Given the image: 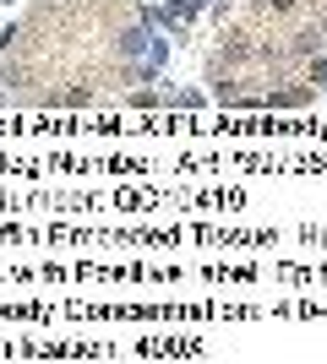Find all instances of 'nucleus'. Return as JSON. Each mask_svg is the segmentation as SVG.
Returning <instances> with one entry per match:
<instances>
[{"instance_id": "1a4fd4ad", "label": "nucleus", "mask_w": 327, "mask_h": 364, "mask_svg": "<svg viewBox=\"0 0 327 364\" xmlns=\"http://www.w3.org/2000/svg\"><path fill=\"white\" fill-rule=\"evenodd\" d=\"M11 6H16V0H0V11H11Z\"/></svg>"}, {"instance_id": "6e6552de", "label": "nucleus", "mask_w": 327, "mask_h": 364, "mask_svg": "<svg viewBox=\"0 0 327 364\" xmlns=\"http://www.w3.org/2000/svg\"><path fill=\"white\" fill-rule=\"evenodd\" d=\"M316 28H322V33H327V11H322V16H316Z\"/></svg>"}, {"instance_id": "7ed1b4c3", "label": "nucleus", "mask_w": 327, "mask_h": 364, "mask_svg": "<svg viewBox=\"0 0 327 364\" xmlns=\"http://www.w3.org/2000/svg\"><path fill=\"white\" fill-rule=\"evenodd\" d=\"M164 104L170 109H202V104H213L202 87H164Z\"/></svg>"}, {"instance_id": "f257e3e1", "label": "nucleus", "mask_w": 327, "mask_h": 364, "mask_svg": "<svg viewBox=\"0 0 327 364\" xmlns=\"http://www.w3.org/2000/svg\"><path fill=\"white\" fill-rule=\"evenodd\" d=\"M316 104V82H284V87H267V109H306Z\"/></svg>"}, {"instance_id": "39448f33", "label": "nucleus", "mask_w": 327, "mask_h": 364, "mask_svg": "<svg viewBox=\"0 0 327 364\" xmlns=\"http://www.w3.org/2000/svg\"><path fill=\"white\" fill-rule=\"evenodd\" d=\"M125 104L131 109H158L164 104V87H137V92H125Z\"/></svg>"}, {"instance_id": "423d86ee", "label": "nucleus", "mask_w": 327, "mask_h": 364, "mask_svg": "<svg viewBox=\"0 0 327 364\" xmlns=\"http://www.w3.org/2000/svg\"><path fill=\"white\" fill-rule=\"evenodd\" d=\"M306 71H311L316 92H327V49H322V55H311V65H306Z\"/></svg>"}, {"instance_id": "0eeeda50", "label": "nucleus", "mask_w": 327, "mask_h": 364, "mask_svg": "<svg viewBox=\"0 0 327 364\" xmlns=\"http://www.w3.org/2000/svg\"><path fill=\"white\" fill-rule=\"evenodd\" d=\"M295 6H300V0H262V11H279V16H289Z\"/></svg>"}, {"instance_id": "f03ea898", "label": "nucleus", "mask_w": 327, "mask_h": 364, "mask_svg": "<svg viewBox=\"0 0 327 364\" xmlns=\"http://www.w3.org/2000/svg\"><path fill=\"white\" fill-rule=\"evenodd\" d=\"M284 49H289V60H311V55H322V49H327V33L311 22V28L289 33V44H284Z\"/></svg>"}, {"instance_id": "20e7f679", "label": "nucleus", "mask_w": 327, "mask_h": 364, "mask_svg": "<svg viewBox=\"0 0 327 364\" xmlns=\"http://www.w3.org/2000/svg\"><path fill=\"white\" fill-rule=\"evenodd\" d=\"M22 38H28V22L6 16V22H0V55H16V49H22Z\"/></svg>"}]
</instances>
